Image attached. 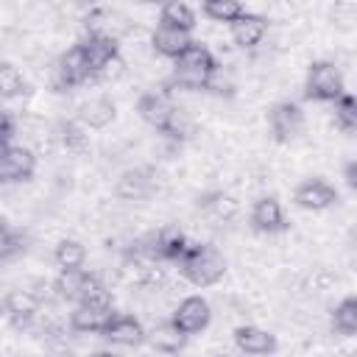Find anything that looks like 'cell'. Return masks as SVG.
Masks as SVG:
<instances>
[{
  "label": "cell",
  "instance_id": "obj_1",
  "mask_svg": "<svg viewBox=\"0 0 357 357\" xmlns=\"http://www.w3.org/2000/svg\"><path fill=\"white\" fill-rule=\"evenodd\" d=\"M181 276L195 287H212L226 276V257L206 243H192L190 254L178 262Z\"/></svg>",
  "mask_w": 357,
  "mask_h": 357
},
{
  "label": "cell",
  "instance_id": "obj_2",
  "mask_svg": "<svg viewBox=\"0 0 357 357\" xmlns=\"http://www.w3.org/2000/svg\"><path fill=\"white\" fill-rule=\"evenodd\" d=\"M346 92V81L343 73L335 61H312L304 78V95L310 100H321V103H332Z\"/></svg>",
  "mask_w": 357,
  "mask_h": 357
},
{
  "label": "cell",
  "instance_id": "obj_3",
  "mask_svg": "<svg viewBox=\"0 0 357 357\" xmlns=\"http://www.w3.org/2000/svg\"><path fill=\"white\" fill-rule=\"evenodd\" d=\"M170 321L178 326V332H184L187 337L190 335H198L209 326L212 321V307L206 298L201 296H184L178 304H173V312H170Z\"/></svg>",
  "mask_w": 357,
  "mask_h": 357
},
{
  "label": "cell",
  "instance_id": "obj_4",
  "mask_svg": "<svg viewBox=\"0 0 357 357\" xmlns=\"http://www.w3.org/2000/svg\"><path fill=\"white\" fill-rule=\"evenodd\" d=\"M156 170L153 167H128L114 181V195L120 201H145L156 192Z\"/></svg>",
  "mask_w": 357,
  "mask_h": 357
},
{
  "label": "cell",
  "instance_id": "obj_5",
  "mask_svg": "<svg viewBox=\"0 0 357 357\" xmlns=\"http://www.w3.org/2000/svg\"><path fill=\"white\" fill-rule=\"evenodd\" d=\"M81 22H84V36H109V39H117V42H120V36L128 25V20L120 11L109 8V6L89 8Z\"/></svg>",
  "mask_w": 357,
  "mask_h": 357
},
{
  "label": "cell",
  "instance_id": "obj_6",
  "mask_svg": "<svg viewBox=\"0 0 357 357\" xmlns=\"http://www.w3.org/2000/svg\"><path fill=\"white\" fill-rule=\"evenodd\" d=\"M268 123H271V131H273V137L279 142H290V139H296L304 131V112H301L298 103L282 100V103H276L271 109Z\"/></svg>",
  "mask_w": 357,
  "mask_h": 357
},
{
  "label": "cell",
  "instance_id": "obj_7",
  "mask_svg": "<svg viewBox=\"0 0 357 357\" xmlns=\"http://www.w3.org/2000/svg\"><path fill=\"white\" fill-rule=\"evenodd\" d=\"M112 318H114L112 304H75L70 312V329L81 335H103Z\"/></svg>",
  "mask_w": 357,
  "mask_h": 357
},
{
  "label": "cell",
  "instance_id": "obj_8",
  "mask_svg": "<svg viewBox=\"0 0 357 357\" xmlns=\"http://www.w3.org/2000/svg\"><path fill=\"white\" fill-rule=\"evenodd\" d=\"M229 31H231L234 47H240V50H257V47L265 42V36H268V20H265L262 14L243 11V14L229 25Z\"/></svg>",
  "mask_w": 357,
  "mask_h": 357
},
{
  "label": "cell",
  "instance_id": "obj_9",
  "mask_svg": "<svg viewBox=\"0 0 357 357\" xmlns=\"http://www.w3.org/2000/svg\"><path fill=\"white\" fill-rule=\"evenodd\" d=\"M293 198H296V204L301 209L324 212V209H329V206L337 204V190L329 181H324V178H307V181H301L296 187Z\"/></svg>",
  "mask_w": 357,
  "mask_h": 357
},
{
  "label": "cell",
  "instance_id": "obj_10",
  "mask_svg": "<svg viewBox=\"0 0 357 357\" xmlns=\"http://www.w3.org/2000/svg\"><path fill=\"white\" fill-rule=\"evenodd\" d=\"M173 109H176V103H173V98H170V92H167L165 86L156 89V92H145V95H139V100H137V114H139L151 128H156V131L165 128V123L170 120Z\"/></svg>",
  "mask_w": 357,
  "mask_h": 357
},
{
  "label": "cell",
  "instance_id": "obj_11",
  "mask_svg": "<svg viewBox=\"0 0 357 357\" xmlns=\"http://www.w3.org/2000/svg\"><path fill=\"white\" fill-rule=\"evenodd\" d=\"M251 226L259 234H279V231H284L287 229V220H284L282 204L273 195L257 198L254 206H251Z\"/></svg>",
  "mask_w": 357,
  "mask_h": 357
},
{
  "label": "cell",
  "instance_id": "obj_12",
  "mask_svg": "<svg viewBox=\"0 0 357 357\" xmlns=\"http://www.w3.org/2000/svg\"><path fill=\"white\" fill-rule=\"evenodd\" d=\"M234 346L243 351V354H251V357H268L276 351V337L257 326V324H240L234 329Z\"/></svg>",
  "mask_w": 357,
  "mask_h": 357
},
{
  "label": "cell",
  "instance_id": "obj_13",
  "mask_svg": "<svg viewBox=\"0 0 357 357\" xmlns=\"http://www.w3.org/2000/svg\"><path fill=\"white\" fill-rule=\"evenodd\" d=\"M39 307H42V301H39L33 293H28L25 287H17V290H11V293L3 298V312L8 315V321H11L17 329L31 326L33 318H36V312H39Z\"/></svg>",
  "mask_w": 357,
  "mask_h": 357
},
{
  "label": "cell",
  "instance_id": "obj_14",
  "mask_svg": "<svg viewBox=\"0 0 357 357\" xmlns=\"http://www.w3.org/2000/svg\"><path fill=\"white\" fill-rule=\"evenodd\" d=\"M103 337L114 346H139L145 340V326L139 318H134L128 312H114V318L103 329Z\"/></svg>",
  "mask_w": 357,
  "mask_h": 357
},
{
  "label": "cell",
  "instance_id": "obj_15",
  "mask_svg": "<svg viewBox=\"0 0 357 357\" xmlns=\"http://www.w3.org/2000/svg\"><path fill=\"white\" fill-rule=\"evenodd\" d=\"M56 64H59V70H61V75H64V81H67L70 89L84 86V84H89V81H98V75H95V73L89 70V64H86V59H84L78 42H75L73 47H67V50L56 59Z\"/></svg>",
  "mask_w": 357,
  "mask_h": 357
},
{
  "label": "cell",
  "instance_id": "obj_16",
  "mask_svg": "<svg viewBox=\"0 0 357 357\" xmlns=\"http://www.w3.org/2000/svg\"><path fill=\"white\" fill-rule=\"evenodd\" d=\"M114 117H117V106H114V100L100 95V98H89V100H84V103L78 106V117H75V120H78L84 128H95V131H100V128L112 126Z\"/></svg>",
  "mask_w": 357,
  "mask_h": 357
},
{
  "label": "cell",
  "instance_id": "obj_17",
  "mask_svg": "<svg viewBox=\"0 0 357 357\" xmlns=\"http://www.w3.org/2000/svg\"><path fill=\"white\" fill-rule=\"evenodd\" d=\"M190 42H192V36L187 31H178V28H170V25H162V22L151 31V47H153V53H159L165 59H173V61L184 53V47Z\"/></svg>",
  "mask_w": 357,
  "mask_h": 357
},
{
  "label": "cell",
  "instance_id": "obj_18",
  "mask_svg": "<svg viewBox=\"0 0 357 357\" xmlns=\"http://www.w3.org/2000/svg\"><path fill=\"white\" fill-rule=\"evenodd\" d=\"M78 47H81V53H84V59L95 75L120 53V42L109 39V36H84L78 42Z\"/></svg>",
  "mask_w": 357,
  "mask_h": 357
},
{
  "label": "cell",
  "instance_id": "obj_19",
  "mask_svg": "<svg viewBox=\"0 0 357 357\" xmlns=\"http://www.w3.org/2000/svg\"><path fill=\"white\" fill-rule=\"evenodd\" d=\"M145 340L151 343V349L156 354H178L187 343V335L178 332V326L173 321H159L151 329H145Z\"/></svg>",
  "mask_w": 357,
  "mask_h": 357
},
{
  "label": "cell",
  "instance_id": "obj_20",
  "mask_svg": "<svg viewBox=\"0 0 357 357\" xmlns=\"http://www.w3.org/2000/svg\"><path fill=\"white\" fill-rule=\"evenodd\" d=\"M218 67V61H215V53L206 47V45H201V42H190L187 47H184V53L173 61V70H181V73H195V75H209L212 70Z\"/></svg>",
  "mask_w": 357,
  "mask_h": 357
},
{
  "label": "cell",
  "instance_id": "obj_21",
  "mask_svg": "<svg viewBox=\"0 0 357 357\" xmlns=\"http://www.w3.org/2000/svg\"><path fill=\"white\" fill-rule=\"evenodd\" d=\"M201 206H204V212L215 220V223H234L237 218H240V201L231 195V192H226V190H215V192H209V195H204V201H201Z\"/></svg>",
  "mask_w": 357,
  "mask_h": 357
},
{
  "label": "cell",
  "instance_id": "obj_22",
  "mask_svg": "<svg viewBox=\"0 0 357 357\" xmlns=\"http://www.w3.org/2000/svg\"><path fill=\"white\" fill-rule=\"evenodd\" d=\"M53 259L59 265V271H84V262H86V248L81 240H73V237H64L56 243L53 248Z\"/></svg>",
  "mask_w": 357,
  "mask_h": 357
},
{
  "label": "cell",
  "instance_id": "obj_23",
  "mask_svg": "<svg viewBox=\"0 0 357 357\" xmlns=\"http://www.w3.org/2000/svg\"><path fill=\"white\" fill-rule=\"evenodd\" d=\"M195 117L184 109V106H176L173 109V114H170V120L165 123V128H162V137L167 139V142H173V145H181L184 139H190L192 134H195Z\"/></svg>",
  "mask_w": 357,
  "mask_h": 357
},
{
  "label": "cell",
  "instance_id": "obj_24",
  "mask_svg": "<svg viewBox=\"0 0 357 357\" xmlns=\"http://www.w3.org/2000/svg\"><path fill=\"white\" fill-rule=\"evenodd\" d=\"M53 139L67 153H81L86 148V128L78 120H61L53 131Z\"/></svg>",
  "mask_w": 357,
  "mask_h": 357
},
{
  "label": "cell",
  "instance_id": "obj_25",
  "mask_svg": "<svg viewBox=\"0 0 357 357\" xmlns=\"http://www.w3.org/2000/svg\"><path fill=\"white\" fill-rule=\"evenodd\" d=\"M84 273L86 271H59V276L53 279V296L56 301L67 304H78L81 301V287H84Z\"/></svg>",
  "mask_w": 357,
  "mask_h": 357
},
{
  "label": "cell",
  "instance_id": "obj_26",
  "mask_svg": "<svg viewBox=\"0 0 357 357\" xmlns=\"http://www.w3.org/2000/svg\"><path fill=\"white\" fill-rule=\"evenodd\" d=\"M159 22L190 33V31L195 28V11H192V6H187V3H181V0H170V3L162 6V11H159Z\"/></svg>",
  "mask_w": 357,
  "mask_h": 357
},
{
  "label": "cell",
  "instance_id": "obj_27",
  "mask_svg": "<svg viewBox=\"0 0 357 357\" xmlns=\"http://www.w3.org/2000/svg\"><path fill=\"white\" fill-rule=\"evenodd\" d=\"M329 324L343 337H351L357 332V301H354V296H346L343 301L335 304V310L329 315Z\"/></svg>",
  "mask_w": 357,
  "mask_h": 357
},
{
  "label": "cell",
  "instance_id": "obj_28",
  "mask_svg": "<svg viewBox=\"0 0 357 357\" xmlns=\"http://www.w3.org/2000/svg\"><path fill=\"white\" fill-rule=\"evenodd\" d=\"M332 120H335V128H340L343 134H351L357 128V103L349 92L332 100Z\"/></svg>",
  "mask_w": 357,
  "mask_h": 357
},
{
  "label": "cell",
  "instance_id": "obj_29",
  "mask_svg": "<svg viewBox=\"0 0 357 357\" xmlns=\"http://www.w3.org/2000/svg\"><path fill=\"white\" fill-rule=\"evenodd\" d=\"M201 11H204V17L212 20V22H226V25H231V22L245 11V6H240V3H234V0H206V3L201 6Z\"/></svg>",
  "mask_w": 357,
  "mask_h": 357
},
{
  "label": "cell",
  "instance_id": "obj_30",
  "mask_svg": "<svg viewBox=\"0 0 357 357\" xmlns=\"http://www.w3.org/2000/svg\"><path fill=\"white\" fill-rule=\"evenodd\" d=\"M22 92H25V78L20 67L11 61H0V98L11 100V98H20Z\"/></svg>",
  "mask_w": 357,
  "mask_h": 357
},
{
  "label": "cell",
  "instance_id": "obj_31",
  "mask_svg": "<svg viewBox=\"0 0 357 357\" xmlns=\"http://www.w3.org/2000/svg\"><path fill=\"white\" fill-rule=\"evenodd\" d=\"M206 92H212V95H234V89H237V81H234V73H231V67H226V64H218L209 75H206V86H204Z\"/></svg>",
  "mask_w": 357,
  "mask_h": 357
},
{
  "label": "cell",
  "instance_id": "obj_32",
  "mask_svg": "<svg viewBox=\"0 0 357 357\" xmlns=\"http://www.w3.org/2000/svg\"><path fill=\"white\" fill-rule=\"evenodd\" d=\"M335 284H337V273H335L332 268H312V271L304 276V290L312 293V296H324V293H329Z\"/></svg>",
  "mask_w": 357,
  "mask_h": 357
},
{
  "label": "cell",
  "instance_id": "obj_33",
  "mask_svg": "<svg viewBox=\"0 0 357 357\" xmlns=\"http://www.w3.org/2000/svg\"><path fill=\"white\" fill-rule=\"evenodd\" d=\"M22 234H17L6 220H0V262H8L22 251Z\"/></svg>",
  "mask_w": 357,
  "mask_h": 357
},
{
  "label": "cell",
  "instance_id": "obj_34",
  "mask_svg": "<svg viewBox=\"0 0 357 357\" xmlns=\"http://www.w3.org/2000/svg\"><path fill=\"white\" fill-rule=\"evenodd\" d=\"M126 73H128V59H126L123 53H117V56H114V59H112V61L98 73V78H100V81H112V84H114V81L126 78Z\"/></svg>",
  "mask_w": 357,
  "mask_h": 357
},
{
  "label": "cell",
  "instance_id": "obj_35",
  "mask_svg": "<svg viewBox=\"0 0 357 357\" xmlns=\"http://www.w3.org/2000/svg\"><path fill=\"white\" fill-rule=\"evenodd\" d=\"M14 137H17V120L8 112H0V151L8 148Z\"/></svg>",
  "mask_w": 357,
  "mask_h": 357
},
{
  "label": "cell",
  "instance_id": "obj_36",
  "mask_svg": "<svg viewBox=\"0 0 357 357\" xmlns=\"http://www.w3.org/2000/svg\"><path fill=\"white\" fill-rule=\"evenodd\" d=\"M92 357H117V354H112V351H95Z\"/></svg>",
  "mask_w": 357,
  "mask_h": 357
}]
</instances>
